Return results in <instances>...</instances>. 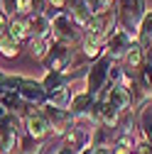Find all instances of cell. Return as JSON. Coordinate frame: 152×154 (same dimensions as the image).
<instances>
[{
    "instance_id": "7a4b0ae2",
    "label": "cell",
    "mask_w": 152,
    "mask_h": 154,
    "mask_svg": "<svg viewBox=\"0 0 152 154\" xmlns=\"http://www.w3.org/2000/svg\"><path fill=\"white\" fill-rule=\"evenodd\" d=\"M145 0H116L113 3V15H116V27L138 39V27L145 17Z\"/></svg>"
},
{
    "instance_id": "ba28073f",
    "label": "cell",
    "mask_w": 152,
    "mask_h": 154,
    "mask_svg": "<svg viewBox=\"0 0 152 154\" xmlns=\"http://www.w3.org/2000/svg\"><path fill=\"white\" fill-rule=\"evenodd\" d=\"M71 59H74V47H66V44L54 42L52 51L47 54V59H44V69H47V71H64V73H66Z\"/></svg>"
},
{
    "instance_id": "9c48e42d",
    "label": "cell",
    "mask_w": 152,
    "mask_h": 154,
    "mask_svg": "<svg viewBox=\"0 0 152 154\" xmlns=\"http://www.w3.org/2000/svg\"><path fill=\"white\" fill-rule=\"evenodd\" d=\"M22 127H25V134H30L32 140H44L52 134V127H49V120L44 118L42 110H32L27 118L22 120Z\"/></svg>"
},
{
    "instance_id": "484cf974",
    "label": "cell",
    "mask_w": 152,
    "mask_h": 154,
    "mask_svg": "<svg viewBox=\"0 0 152 154\" xmlns=\"http://www.w3.org/2000/svg\"><path fill=\"white\" fill-rule=\"evenodd\" d=\"M0 12H3V8H0Z\"/></svg>"
},
{
    "instance_id": "5b68a950",
    "label": "cell",
    "mask_w": 152,
    "mask_h": 154,
    "mask_svg": "<svg viewBox=\"0 0 152 154\" xmlns=\"http://www.w3.org/2000/svg\"><path fill=\"white\" fill-rule=\"evenodd\" d=\"M138 39H132L130 34H125L123 29H118V27H113L110 32H108V39H106V54L110 56L113 61H123V56L130 51V47L135 44Z\"/></svg>"
},
{
    "instance_id": "603a6c76",
    "label": "cell",
    "mask_w": 152,
    "mask_h": 154,
    "mask_svg": "<svg viewBox=\"0 0 152 154\" xmlns=\"http://www.w3.org/2000/svg\"><path fill=\"white\" fill-rule=\"evenodd\" d=\"M5 79H8V73H3V71H0V91L5 88Z\"/></svg>"
},
{
    "instance_id": "44dd1931",
    "label": "cell",
    "mask_w": 152,
    "mask_h": 154,
    "mask_svg": "<svg viewBox=\"0 0 152 154\" xmlns=\"http://www.w3.org/2000/svg\"><path fill=\"white\" fill-rule=\"evenodd\" d=\"M8 29H10V17L5 12H0V37H3Z\"/></svg>"
},
{
    "instance_id": "d4e9b609",
    "label": "cell",
    "mask_w": 152,
    "mask_h": 154,
    "mask_svg": "<svg viewBox=\"0 0 152 154\" xmlns=\"http://www.w3.org/2000/svg\"><path fill=\"white\" fill-rule=\"evenodd\" d=\"M96 154H113V149H96Z\"/></svg>"
},
{
    "instance_id": "7402d4cb",
    "label": "cell",
    "mask_w": 152,
    "mask_h": 154,
    "mask_svg": "<svg viewBox=\"0 0 152 154\" xmlns=\"http://www.w3.org/2000/svg\"><path fill=\"white\" fill-rule=\"evenodd\" d=\"M96 3H98V8H101V10H110L116 0H96Z\"/></svg>"
},
{
    "instance_id": "5bb4252c",
    "label": "cell",
    "mask_w": 152,
    "mask_h": 154,
    "mask_svg": "<svg viewBox=\"0 0 152 154\" xmlns=\"http://www.w3.org/2000/svg\"><path fill=\"white\" fill-rule=\"evenodd\" d=\"M20 49H22V44L10 34V29H8L3 37H0V54H3L5 59H15V56L20 54Z\"/></svg>"
},
{
    "instance_id": "9a60e30c",
    "label": "cell",
    "mask_w": 152,
    "mask_h": 154,
    "mask_svg": "<svg viewBox=\"0 0 152 154\" xmlns=\"http://www.w3.org/2000/svg\"><path fill=\"white\" fill-rule=\"evenodd\" d=\"M69 81L71 79H69L64 71H47V76L42 79V86L49 93V91H56V88H62V86H69Z\"/></svg>"
},
{
    "instance_id": "2e32d148",
    "label": "cell",
    "mask_w": 152,
    "mask_h": 154,
    "mask_svg": "<svg viewBox=\"0 0 152 154\" xmlns=\"http://www.w3.org/2000/svg\"><path fill=\"white\" fill-rule=\"evenodd\" d=\"M138 42L142 47L152 44V12H145V17L140 20V27H138Z\"/></svg>"
},
{
    "instance_id": "277c9868",
    "label": "cell",
    "mask_w": 152,
    "mask_h": 154,
    "mask_svg": "<svg viewBox=\"0 0 152 154\" xmlns=\"http://www.w3.org/2000/svg\"><path fill=\"white\" fill-rule=\"evenodd\" d=\"M110 66H113V59L108 54H103L101 59H96L88 71H86V79H84V86H86V93L93 95V98H101L103 91L108 88V73H110Z\"/></svg>"
},
{
    "instance_id": "ac0fdd59",
    "label": "cell",
    "mask_w": 152,
    "mask_h": 154,
    "mask_svg": "<svg viewBox=\"0 0 152 154\" xmlns=\"http://www.w3.org/2000/svg\"><path fill=\"white\" fill-rule=\"evenodd\" d=\"M40 152H42V142L40 140H32L30 134H22L20 147H17L15 154H40Z\"/></svg>"
},
{
    "instance_id": "cb8c5ba5",
    "label": "cell",
    "mask_w": 152,
    "mask_h": 154,
    "mask_svg": "<svg viewBox=\"0 0 152 154\" xmlns=\"http://www.w3.org/2000/svg\"><path fill=\"white\" fill-rule=\"evenodd\" d=\"M79 154H96V149H93V147H86V149H81Z\"/></svg>"
},
{
    "instance_id": "8fae6325",
    "label": "cell",
    "mask_w": 152,
    "mask_h": 154,
    "mask_svg": "<svg viewBox=\"0 0 152 154\" xmlns=\"http://www.w3.org/2000/svg\"><path fill=\"white\" fill-rule=\"evenodd\" d=\"M101 100H108L110 105H116L120 112H130L132 110V100H130V93L128 88L120 83V86H108L101 95Z\"/></svg>"
},
{
    "instance_id": "30bf717a",
    "label": "cell",
    "mask_w": 152,
    "mask_h": 154,
    "mask_svg": "<svg viewBox=\"0 0 152 154\" xmlns=\"http://www.w3.org/2000/svg\"><path fill=\"white\" fill-rule=\"evenodd\" d=\"M25 22H27V39H54L52 37V20L44 12H32Z\"/></svg>"
},
{
    "instance_id": "7c38bea8",
    "label": "cell",
    "mask_w": 152,
    "mask_h": 154,
    "mask_svg": "<svg viewBox=\"0 0 152 154\" xmlns=\"http://www.w3.org/2000/svg\"><path fill=\"white\" fill-rule=\"evenodd\" d=\"M71 98H74V91H71L69 86H62V88H56V91H49V93H47V105L59 108V110H69Z\"/></svg>"
},
{
    "instance_id": "6da1fadb",
    "label": "cell",
    "mask_w": 152,
    "mask_h": 154,
    "mask_svg": "<svg viewBox=\"0 0 152 154\" xmlns=\"http://www.w3.org/2000/svg\"><path fill=\"white\" fill-rule=\"evenodd\" d=\"M44 15L52 20V37H54V42L74 47V44H79L84 39V27L76 25V20L66 10H52V8H47Z\"/></svg>"
},
{
    "instance_id": "4fadbf2b",
    "label": "cell",
    "mask_w": 152,
    "mask_h": 154,
    "mask_svg": "<svg viewBox=\"0 0 152 154\" xmlns=\"http://www.w3.org/2000/svg\"><path fill=\"white\" fill-rule=\"evenodd\" d=\"M25 47H27V51H30L32 59L44 61V59H47V54H49L52 47H54V39H27Z\"/></svg>"
},
{
    "instance_id": "d6986e66",
    "label": "cell",
    "mask_w": 152,
    "mask_h": 154,
    "mask_svg": "<svg viewBox=\"0 0 152 154\" xmlns=\"http://www.w3.org/2000/svg\"><path fill=\"white\" fill-rule=\"evenodd\" d=\"M32 12H34V0H17V5H15V17L27 20Z\"/></svg>"
},
{
    "instance_id": "52a82bcc",
    "label": "cell",
    "mask_w": 152,
    "mask_h": 154,
    "mask_svg": "<svg viewBox=\"0 0 152 154\" xmlns=\"http://www.w3.org/2000/svg\"><path fill=\"white\" fill-rule=\"evenodd\" d=\"M98 100L101 98H93L86 91H76L74 98H71V105H69V112L74 115L76 122H91V112H93Z\"/></svg>"
},
{
    "instance_id": "e0dca14e",
    "label": "cell",
    "mask_w": 152,
    "mask_h": 154,
    "mask_svg": "<svg viewBox=\"0 0 152 154\" xmlns=\"http://www.w3.org/2000/svg\"><path fill=\"white\" fill-rule=\"evenodd\" d=\"M10 34L15 37L20 44H27V22L22 20V17H10Z\"/></svg>"
},
{
    "instance_id": "ffe728a7",
    "label": "cell",
    "mask_w": 152,
    "mask_h": 154,
    "mask_svg": "<svg viewBox=\"0 0 152 154\" xmlns=\"http://www.w3.org/2000/svg\"><path fill=\"white\" fill-rule=\"evenodd\" d=\"M47 3V8H52V10H66V3L69 0H44Z\"/></svg>"
},
{
    "instance_id": "3957f363",
    "label": "cell",
    "mask_w": 152,
    "mask_h": 154,
    "mask_svg": "<svg viewBox=\"0 0 152 154\" xmlns=\"http://www.w3.org/2000/svg\"><path fill=\"white\" fill-rule=\"evenodd\" d=\"M3 91H17V93H20V98L30 108H34V110H40V108L47 105V91H44L42 81L27 79V76H8Z\"/></svg>"
},
{
    "instance_id": "8992f818",
    "label": "cell",
    "mask_w": 152,
    "mask_h": 154,
    "mask_svg": "<svg viewBox=\"0 0 152 154\" xmlns=\"http://www.w3.org/2000/svg\"><path fill=\"white\" fill-rule=\"evenodd\" d=\"M44 112V118L49 120V127H52V134H56V137H64V134L76 125L74 115L69 110H59V108H52V105H44L40 108Z\"/></svg>"
}]
</instances>
